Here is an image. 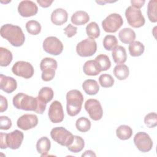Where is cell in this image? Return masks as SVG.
Segmentation results:
<instances>
[{
  "label": "cell",
  "mask_w": 157,
  "mask_h": 157,
  "mask_svg": "<svg viewBox=\"0 0 157 157\" xmlns=\"http://www.w3.org/2000/svg\"><path fill=\"white\" fill-rule=\"evenodd\" d=\"M132 129L128 125H120L116 129V135L120 140H128L132 136Z\"/></svg>",
  "instance_id": "cell-26"
},
{
  "label": "cell",
  "mask_w": 157,
  "mask_h": 157,
  "mask_svg": "<svg viewBox=\"0 0 157 157\" xmlns=\"http://www.w3.org/2000/svg\"><path fill=\"white\" fill-rule=\"evenodd\" d=\"M12 126V121L7 116L0 117V129L3 130H7Z\"/></svg>",
  "instance_id": "cell-39"
},
{
  "label": "cell",
  "mask_w": 157,
  "mask_h": 157,
  "mask_svg": "<svg viewBox=\"0 0 157 157\" xmlns=\"http://www.w3.org/2000/svg\"><path fill=\"white\" fill-rule=\"evenodd\" d=\"M156 0H151L148 2L147 6V15L149 20L152 23H156L157 21L156 15Z\"/></svg>",
  "instance_id": "cell-31"
},
{
  "label": "cell",
  "mask_w": 157,
  "mask_h": 157,
  "mask_svg": "<svg viewBox=\"0 0 157 157\" xmlns=\"http://www.w3.org/2000/svg\"><path fill=\"white\" fill-rule=\"evenodd\" d=\"M51 21L55 25H62L65 23L68 18V14L66 10L58 8L54 10L51 14Z\"/></svg>",
  "instance_id": "cell-18"
},
{
  "label": "cell",
  "mask_w": 157,
  "mask_h": 157,
  "mask_svg": "<svg viewBox=\"0 0 157 157\" xmlns=\"http://www.w3.org/2000/svg\"><path fill=\"white\" fill-rule=\"evenodd\" d=\"M144 123L145 125L152 128L157 125V115L155 112H151L148 113L144 118Z\"/></svg>",
  "instance_id": "cell-38"
},
{
  "label": "cell",
  "mask_w": 157,
  "mask_h": 157,
  "mask_svg": "<svg viewBox=\"0 0 157 157\" xmlns=\"http://www.w3.org/2000/svg\"><path fill=\"white\" fill-rule=\"evenodd\" d=\"M50 120L53 123H58L63 121L64 114L62 104L58 101H54L50 105L48 113Z\"/></svg>",
  "instance_id": "cell-14"
},
{
  "label": "cell",
  "mask_w": 157,
  "mask_h": 157,
  "mask_svg": "<svg viewBox=\"0 0 157 157\" xmlns=\"http://www.w3.org/2000/svg\"><path fill=\"white\" fill-rule=\"evenodd\" d=\"M145 2V1L144 0H132L131 1V6L139 9H140L142 7H143V6L144 5Z\"/></svg>",
  "instance_id": "cell-42"
},
{
  "label": "cell",
  "mask_w": 157,
  "mask_h": 157,
  "mask_svg": "<svg viewBox=\"0 0 157 157\" xmlns=\"http://www.w3.org/2000/svg\"><path fill=\"white\" fill-rule=\"evenodd\" d=\"M97 50V44L93 39L87 38L80 42L76 46V52L82 57L93 56Z\"/></svg>",
  "instance_id": "cell-9"
},
{
  "label": "cell",
  "mask_w": 157,
  "mask_h": 157,
  "mask_svg": "<svg viewBox=\"0 0 157 157\" xmlns=\"http://www.w3.org/2000/svg\"><path fill=\"white\" fill-rule=\"evenodd\" d=\"M26 29L31 35H37L40 33L41 25L36 20H29L26 23Z\"/></svg>",
  "instance_id": "cell-35"
},
{
  "label": "cell",
  "mask_w": 157,
  "mask_h": 157,
  "mask_svg": "<svg viewBox=\"0 0 157 157\" xmlns=\"http://www.w3.org/2000/svg\"><path fill=\"white\" fill-rule=\"evenodd\" d=\"M13 106L17 109L27 111H34L42 114L46 108L47 104L42 102L39 98H34L23 93L17 94L12 100Z\"/></svg>",
  "instance_id": "cell-1"
},
{
  "label": "cell",
  "mask_w": 157,
  "mask_h": 157,
  "mask_svg": "<svg viewBox=\"0 0 157 157\" xmlns=\"http://www.w3.org/2000/svg\"><path fill=\"white\" fill-rule=\"evenodd\" d=\"M13 59L12 52L8 49L0 47V66L2 67L7 66L12 62Z\"/></svg>",
  "instance_id": "cell-29"
},
{
  "label": "cell",
  "mask_w": 157,
  "mask_h": 157,
  "mask_svg": "<svg viewBox=\"0 0 157 157\" xmlns=\"http://www.w3.org/2000/svg\"><path fill=\"white\" fill-rule=\"evenodd\" d=\"M84 107L92 120L98 121L102 118L103 115V109L98 100L95 99H89L85 102Z\"/></svg>",
  "instance_id": "cell-12"
},
{
  "label": "cell",
  "mask_w": 157,
  "mask_h": 157,
  "mask_svg": "<svg viewBox=\"0 0 157 157\" xmlns=\"http://www.w3.org/2000/svg\"><path fill=\"white\" fill-rule=\"evenodd\" d=\"M129 52L131 56L137 57L142 55L144 52L145 47L144 44L139 41H133L129 45Z\"/></svg>",
  "instance_id": "cell-27"
},
{
  "label": "cell",
  "mask_w": 157,
  "mask_h": 157,
  "mask_svg": "<svg viewBox=\"0 0 157 157\" xmlns=\"http://www.w3.org/2000/svg\"><path fill=\"white\" fill-rule=\"evenodd\" d=\"M18 12L23 17H29L35 15L38 12V7L32 1H22L18 6Z\"/></svg>",
  "instance_id": "cell-15"
},
{
  "label": "cell",
  "mask_w": 157,
  "mask_h": 157,
  "mask_svg": "<svg viewBox=\"0 0 157 157\" xmlns=\"http://www.w3.org/2000/svg\"><path fill=\"white\" fill-rule=\"evenodd\" d=\"M118 37L123 44H130L134 41L136 39L135 32L129 28H124L118 33Z\"/></svg>",
  "instance_id": "cell-21"
},
{
  "label": "cell",
  "mask_w": 157,
  "mask_h": 157,
  "mask_svg": "<svg viewBox=\"0 0 157 157\" xmlns=\"http://www.w3.org/2000/svg\"><path fill=\"white\" fill-rule=\"evenodd\" d=\"M45 52L52 55H59L63 50V45L61 40L55 36H50L44 39L42 45Z\"/></svg>",
  "instance_id": "cell-10"
},
{
  "label": "cell",
  "mask_w": 157,
  "mask_h": 157,
  "mask_svg": "<svg viewBox=\"0 0 157 157\" xmlns=\"http://www.w3.org/2000/svg\"><path fill=\"white\" fill-rule=\"evenodd\" d=\"M134 142L141 152H148L153 147V141L150 136L145 132H137L134 137Z\"/></svg>",
  "instance_id": "cell-13"
},
{
  "label": "cell",
  "mask_w": 157,
  "mask_h": 157,
  "mask_svg": "<svg viewBox=\"0 0 157 157\" xmlns=\"http://www.w3.org/2000/svg\"><path fill=\"white\" fill-rule=\"evenodd\" d=\"M129 68L124 64H117L113 69L114 75L120 80H125L129 76Z\"/></svg>",
  "instance_id": "cell-25"
},
{
  "label": "cell",
  "mask_w": 157,
  "mask_h": 157,
  "mask_svg": "<svg viewBox=\"0 0 157 157\" xmlns=\"http://www.w3.org/2000/svg\"><path fill=\"white\" fill-rule=\"evenodd\" d=\"M50 136L52 139L62 146L68 147L73 140L72 134L63 127H56L50 131Z\"/></svg>",
  "instance_id": "cell-5"
},
{
  "label": "cell",
  "mask_w": 157,
  "mask_h": 157,
  "mask_svg": "<svg viewBox=\"0 0 157 157\" xmlns=\"http://www.w3.org/2000/svg\"><path fill=\"white\" fill-rule=\"evenodd\" d=\"M99 82L103 88H109L113 85L114 78L108 74H101L99 77Z\"/></svg>",
  "instance_id": "cell-37"
},
{
  "label": "cell",
  "mask_w": 157,
  "mask_h": 157,
  "mask_svg": "<svg viewBox=\"0 0 157 157\" xmlns=\"http://www.w3.org/2000/svg\"><path fill=\"white\" fill-rule=\"evenodd\" d=\"M17 87V83L15 78L3 74L0 75V89L7 93H12Z\"/></svg>",
  "instance_id": "cell-17"
},
{
  "label": "cell",
  "mask_w": 157,
  "mask_h": 157,
  "mask_svg": "<svg viewBox=\"0 0 157 157\" xmlns=\"http://www.w3.org/2000/svg\"><path fill=\"white\" fill-rule=\"evenodd\" d=\"M118 45V40L113 35H107L103 39V46L108 51L113 49Z\"/></svg>",
  "instance_id": "cell-34"
},
{
  "label": "cell",
  "mask_w": 157,
  "mask_h": 157,
  "mask_svg": "<svg viewBox=\"0 0 157 157\" xmlns=\"http://www.w3.org/2000/svg\"><path fill=\"white\" fill-rule=\"evenodd\" d=\"M54 96V92L50 87L45 86L42 88L38 93V98L44 103L47 104L52 101Z\"/></svg>",
  "instance_id": "cell-30"
},
{
  "label": "cell",
  "mask_w": 157,
  "mask_h": 157,
  "mask_svg": "<svg viewBox=\"0 0 157 157\" xmlns=\"http://www.w3.org/2000/svg\"><path fill=\"white\" fill-rule=\"evenodd\" d=\"M82 156H96V154L91 150H86L82 154Z\"/></svg>",
  "instance_id": "cell-44"
},
{
  "label": "cell",
  "mask_w": 157,
  "mask_h": 157,
  "mask_svg": "<svg viewBox=\"0 0 157 157\" xmlns=\"http://www.w3.org/2000/svg\"><path fill=\"white\" fill-rule=\"evenodd\" d=\"M123 20L121 16L116 13L109 15L102 21V26L104 31L109 33H115L123 25Z\"/></svg>",
  "instance_id": "cell-8"
},
{
  "label": "cell",
  "mask_w": 157,
  "mask_h": 157,
  "mask_svg": "<svg viewBox=\"0 0 157 157\" xmlns=\"http://www.w3.org/2000/svg\"><path fill=\"white\" fill-rule=\"evenodd\" d=\"M53 1L49 0H37V2L39 4V6L44 8H47L53 3Z\"/></svg>",
  "instance_id": "cell-43"
},
{
  "label": "cell",
  "mask_w": 157,
  "mask_h": 157,
  "mask_svg": "<svg viewBox=\"0 0 157 157\" xmlns=\"http://www.w3.org/2000/svg\"><path fill=\"white\" fill-rule=\"evenodd\" d=\"M71 20L74 25H83L89 21L90 16L85 11L78 10L72 14Z\"/></svg>",
  "instance_id": "cell-22"
},
{
  "label": "cell",
  "mask_w": 157,
  "mask_h": 157,
  "mask_svg": "<svg viewBox=\"0 0 157 157\" xmlns=\"http://www.w3.org/2000/svg\"><path fill=\"white\" fill-rule=\"evenodd\" d=\"M99 64L101 71H105L108 70L111 66V62L109 56L104 54H100L97 56L94 59Z\"/></svg>",
  "instance_id": "cell-36"
},
{
  "label": "cell",
  "mask_w": 157,
  "mask_h": 157,
  "mask_svg": "<svg viewBox=\"0 0 157 157\" xmlns=\"http://www.w3.org/2000/svg\"><path fill=\"white\" fill-rule=\"evenodd\" d=\"M75 126L77 129L79 131L85 132L90 129L91 121L86 117H80L75 122Z\"/></svg>",
  "instance_id": "cell-33"
},
{
  "label": "cell",
  "mask_w": 157,
  "mask_h": 157,
  "mask_svg": "<svg viewBox=\"0 0 157 157\" xmlns=\"http://www.w3.org/2000/svg\"><path fill=\"white\" fill-rule=\"evenodd\" d=\"M66 110L67 114L74 117L78 114L83 102V96L82 93L77 90H72L66 94Z\"/></svg>",
  "instance_id": "cell-3"
},
{
  "label": "cell",
  "mask_w": 157,
  "mask_h": 157,
  "mask_svg": "<svg viewBox=\"0 0 157 157\" xmlns=\"http://www.w3.org/2000/svg\"><path fill=\"white\" fill-rule=\"evenodd\" d=\"M86 33L87 36L91 39H96L100 36V29L98 25L92 21L87 25L86 27Z\"/></svg>",
  "instance_id": "cell-32"
},
{
  "label": "cell",
  "mask_w": 157,
  "mask_h": 157,
  "mask_svg": "<svg viewBox=\"0 0 157 157\" xmlns=\"http://www.w3.org/2000/svg\"><path fill=\"white\" fill-rule=\"evenodd\" d=\"M50 141L47 137H42L40 138L37 142L36 149L37 152L40 154L41 156H47L50 149Z\"/></svg>",
  "instance_id": "cell-23"
},
{
  "label": "cell",
  "mask_w": 157,
  "mask_h": 157,
  "mask_svg": "<svg viewBox=\"0 0 157 157\" xmlns=\"http://www.w3.org/2000/svg\"><path fill=\"white\" fill-rule=\"evenodd\" d=\"M85 146L84 140L78 136H74V140L72 144L67 147V149L72 153L81 151Z\"/></svg>",
  "instance_id": "cell-28"
},
{
  "label": "cell",
  "mask_w": 157,
  "mask_h": 157,
  "mask_svg": "<svg viewBox=\"0 0 157 157\" xmlns=\"http://www.w3.org/2000/svg\"><path fill=\"white\" fill-rule=\"evenodd\" d=\"M24 138L23 133L17 129L9 133H0L1 148L6 149L7 147L12 150L18 149L21 145Z\"/></svg>",
  "instance_id": "cell-4"
},
{
  "label": "cell",
  "mask_w": 157,
  "mask_h": 157,
  "mask_svg": "<svg viewBox=\"0 0 157 157\" xmlns=\"http://www.w3.org/2000/svg\"><path fill=\"white\" fill-rule=\"evenodd\" d=\"M82 88L88 95H95L99 90V86L95 80L88 79L82 83Z\"/></svg>",
  "instance_id": "cell-24"
},
{
  "label": "cell",
  "mask_w": 157,
  "mask_h": 157,
  "mask_svg": "<svg viewBox=\"0 0 157 157\" xmlns=\"http://www.w3.org/2000/svg\"><path fill=\"white\" fill-rule=\"evenodd\" d=\"M77 28L73 26L71 24H69L64 29V34L67 36V37L71 38L75 36L77 33Z\"/></svg>",
  "instance_id": "cell-40"
},
{
  "label": "cell",
  "mask_w": 157,
  "mask_h": 157,
  "mask_svg": "<svg viewBox=\"0 0 157 157\" xmlns=\"http://www.w3.org/2000/svg\"><path fill=\"white\" fill-rule=\"evenodd\" d=\"M12 71L15 75L24 78L32 77L34 72V67L31 64L23 61L16 62L12 67Z\"/></svg>",
  "instance_id": "cell-11"
},
{
  "label": "cell",
  "mask_w": 157,
  "mask_h": 157,
  "mask_svg": "<svg viewBox=\"0 0 157 157\" xmlns=\"http://www.w3.org/2000/svg\"><path fill=\"white\" fill-rule=\"evenodd\" d=\"M112 56L113 61L116 64H123L126 62L127 59L126 50L124 47L121 45H117L113 49Z\"/></svg>",
  "instance_id": "cell-20"
},
{
  "label": "cell",
  "mask_w": 157,
  "mask_h": 157,
  "mask_svg": "<svg viewBox=\"0 0 157 157\" xmlns=\"http://www.w3.org/2000/svg\"><path fill=\"white\" fill-rule=\"evenodd\" d=\"M125 17L128 24L135 28L144 25L145 20L140 9L132 6H129L125 10Z\"/></svg>",
  "instance_id": "cell-7"
},
{
  "label": "cell",
  "mask_w": 157,
  "mask_h": 157,
  "mask_svg": "<svg viewBox=\"0 0 157 157\" xmlns=\"http://www.w3.org/2000/svg\"><path fill=\"white\" fill-rule=\"evenodd\" d=\"M8 107L7 100L2 95L0 96V112H3L6 111Z\"/></svg>",
  "instance_id": "cell-41"
},
{
  "label": "cell",
  "mask_w": 157,
  "mask_h": 157,
  "mask_svg": "<svg viewBox=\"0 0 157 157\" xmlns=\"http://www.w3.org/2000/svg\"><path fill=\"white\" fill-rule=\"evenodd\" d=\"M38 124V118L34 114H24L17 121V126L24 131L32 129Z\"/></svg>",
  "instance_id": "cell-16"
},
{
  "label": "cell",
  "mask_w": 157,
  "mask_h": 157,
  "mask_svg": "<svg viewBox=\"0 0 157 157\" xmlns=\"http://www.w3.org/2000/svg\"><path fill=\"white\" fill-rule=\"evenodd\" d=\"M85 74L90 76L98 75L101 72V68L98 62L95 60H88L86 61L83 66Z\"/></svg>",
  "instance_id": "cell-19"
},
{
  "label": "cell",
  "mask_w": 157,
  "mask_h": 157,
  "mask_svg": "<svg viewBox=\"0 0 157 157\" xmlns=\"http://www.w3.org/2000/svg\"><path fill=\"white\" fill-rule=\"evenodd\" d=\"M0 34L2 37L7 39L14 47L21 46L25 40V36L21 28L17 25L12 24L2 25Z\"/></svg>",
  "instance_id": "cell-2"
},
{
  "label": "cell",
  "mask_w": 157,
  "mask_h": 157,
  "mask_svg": "<svg viewBox=\"0 0 157 157\" xmlns=\"http://www.w3.org/2000/svg\"><path fill=\"white\" fill-rule=\"evenodd\" d=\"M57 61L52 58H44L40 63V68L42 71L41 77L42 80L48 82L52 80L55 75V70L57 69Z\"/></svg>",
  "instance_id": "cell-6"
}]
</instances>
